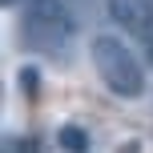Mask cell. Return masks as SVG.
I'll return each mask as SVG.
<instances>
[{
    "label": "cell",
    "mask_w": 153,
    "mask_h": 153,
    "mask_svg": "<svg viewBox=\"0 0 153 153\" xmlns=\"http://www.w3.org/2000/svg\"><path fill=\"white\" fill-rule=\"evenodd\" d=\"M149 61H153V36H149Z\"/></svg>",
    "instance_id": "6"
},
{
    "label": "cell",
    "mask_w": 153,
    "mask_h": 153,
    "mask_svg": "<svg viewBox=\"0 0 153 153\" xmlns=\"http://www.w3.org/2000/svg\"><path fill=\"white\" fill-rule=\"evenodd\" d=\"M20 93L24 97H36L40 93V73L36 69H20Z\"/></svg>",
    "instance_id": "5"
},
{
    "label": "cell",
    "mask_w": 153,
    "mask_h": 153,
    "mask_svg": "<svg viewBox=\"0 0 153 153\" xmlns=\"http://www.w3.org/2000/svg\"><path fill=\"white\" fill-rule=\"evenodd\" d=\"M89 56H93V69H97L101 85H105L109 93H117V97H125V101L145 97V89H149L145 69H141V61L129 53L125 40L109 36V32H97V36L89 40Z\"/></svg>",
    "instance_id": "1"
},
{
    "label": "cell",
    "mask_w": 153,
    "mask_h": 153,
    "mask_svg": "<svg viewBox=\"0 0 153 153\" xmlns=\"http://www.w3.org/2000/svg\"><path fill=\"white\" fill-rule=\"evenodd\" d=\"M20 4H24V12H20L24 48L45 53V56H61L65 45L73 40V28H76L65 0H20Z\"/></svg>",
    "instance_id": "2"
},
{
    "label": "cell",
    "mask_w": 153,
    "mask_h": 153,
    "mask_svg": "<svg viewBox=\"0 0 153 153\" xmlns=\"http://www.w3.org/2000/svg\"><path fill=\"white\" fill-rule=\"evenodd\" d=\"M56 141H61V145L69 149V153H85V149H89V133H85L81 125H61Z\"/></svg>",
    "instance_id": "4"
},
{
    "label": "cell",
    "mask_w": 153,
    "mask_h": 153,
    "mask_svg": "<svg viewBox=\"0 0 153 153\" xmlns=\"http://www.w3.org/2000/svg\"><path fill=\"white\" fill-rule=\"evenodd\" d=\"M109 16L133 36H153V0H109Z\"/></svg>",
    "instance_id": "3"
},
{
    "label": "cell",
    "mask_w": 153,
    "mask_h": 153,
    "mask_svg": "<svg viewBox=\"0 0 153 153\" xmlns=\"http://www.w3.org/2000/svg\"><path fill=\"white\" fill-rule=\"evenodd\" d=\"M4 4H16V0H4Z\"/></svg>",
    "instance_id": "7"
}]
</instances>
